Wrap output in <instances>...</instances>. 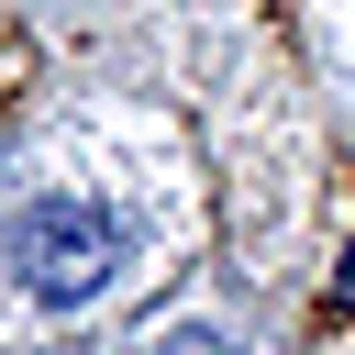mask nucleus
I'll use <instances>...</instances> for the list:
<instances>
[{
  "label": "nucleus",
  "mask_w": 355,
  "mask_h": 355,
  "mask_svg": "<svg viewBox=\"0 0 355 355\" xmlns=\"http://www.w3.org/2000/svg\"><path fill=\"white\" fill-rule=\"evenodd\" d=\"M11 266L33 277V300H89L111 277V222L89 200H33L11 222Z\"/></svg>",
  "instance_id": "1"
},
{
  "label": "nucleus",
  "mask_w": 355,
  "mask_h": 355,
  "mask_svg": "<svg viewBox=\"0 0 355 355\" xmlns=\"http://www.w3.org/2000/svg\"><path fill=\"white\" fill-rule=\"evenodd\" d=\"M166 355H233L222 333H166Z\"/></svg>",
  "instance_id": "2"
},
{
  "label": "nucleus",
  "mask_w": 355,
  "mask_h": 355,
  "mask_svg": "<svg viewBox=\"0 0 355 355\" xmlns=\"http://www.w3.org/2000/svg\"><path fill=\"white\" fill-rule=\"evenodd\" d=\"M344 311H355V266H344Z\"/></svg>",
  "instance_id": "3"
}]
</instances>
